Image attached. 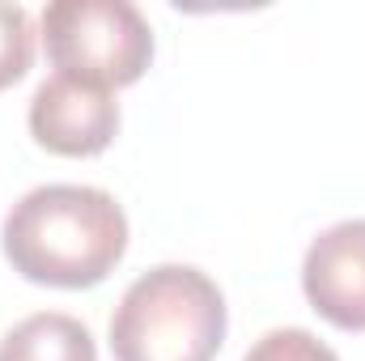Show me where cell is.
<instances>
[{
  "mask_svg": "<svg viewBox=\"0 0 365 361\" xmlns=\"http://www.w3.org/2000/svg\"><path fill=\"white\" fill-rule=\"evenodd\" d=\"M0 361H98V345L81 319L38 310L0 336Z\"/></svg>",
  "mask_w": 365,
  "mask_h": 361,
  "instance_id": "8992f818",
  "label": "cell"
},
{
  "mask_svg": "<svg viewBox=\"0 0 365 361\" xmlns=\"http://www.w3.org/2000/svg\"><path fill=\"white\" fill-rule=\"evenodd\" d=\"M0 251L30 285L93 289L128 255V213L102 187L43 183L4 213Z\"/></svg>",
  "mask_w": 365,
  "mask_h": 361,
  "instance_id": "6da1fadb",
  "label": "cell"
},
{
  "mask_svg": "<svg viewBox=\"0 0 365 361\" xmlns=\"http://www.w3.org/2000/svg\"><path fill=\"white\" fill-rule=\"evenodd\" d=\"M225 327V293L208 272L158 264L123 289L110 315V353L115 361H217Z\"/></svg>",
  "mask_w": 365,
  "mask_h": 361,
  "instance_id": "7a4b0ae2",
  "label": "cell"
},
{
  "mask_svg": "<svg viewBox=\"0 0 365 361\" xmlns=\"http://www.w3.org/2000/svg\"><path fill=\"white\" fill-rule=\"evenodd\" d=\"M43 47L56 73L123 90L153 64V26L132 0H51L43 9Z\"/></svg>",
  "mask_w": 365,
  "mask_h": 361,
  "instance_id": "3957f363",
  "label": "cell"
},
{
  "mask_svg": "<svg viewBox=\"0 0 365 361\" xmlns=\"http://www.w3.org/2000/svg\"><path fill=\"white\" fill-rule=\"evenodd\" d=\"M30 136L56 158H98L119 136V102L106 86L51 73L26 111Z\"/></svg>",
  "mask_w": 365,
  "mask_h": 361,
  "instance_id": "277c9868",
  "label": "cell"
},
{
  "mask_svg": "<svg viewBox=\"0 0 365 361\" xmlns=\"http://www.w3.org/2000/svg\"><path fill=\"white\" fill-rule=\"evenodd\" d=\"M34 64V21L21 4L0 0V90L17 86Z\"/></svg>",
  "mask_w": 365,
  "mask_h": 361,
  "instance_id": "52a82bcc",
  "label": "cell"
},
{
  "mask_svg": "<svg viewBox=\"0 0 365 361\" xmlns=\"http://www.w3.org/2000/svg\"><path fill=\"white\" fill-rule=\"evenodd\" d=\"M302 293L331 327L365 332V217L327 225L306 247Z\"/></svg>",
  "mask_w": 365,
  "mask_h": 361,
  "instance_id": "5b68a950",
  "label": "cell"
},
{
  "mask_svg": "<svg viewBox=\"0 0 365 361\" xmlns=\"http://www.w3.org/2000/svg\"><path fill=\"white\" fill-rule=\"evenodd\" d=\"M242 361H340L331 345H323L306 327H272L264 332Z\"/></svg>",
  "mask_w": 365,
  "mask_h": 361,
  "instance_id": "ba28073f",
  "label": "cell"
}]
</instances>
